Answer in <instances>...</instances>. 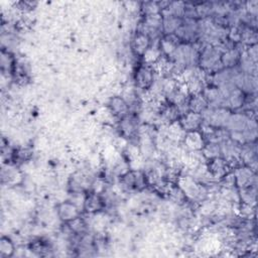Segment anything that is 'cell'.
<instances>
[{
  "label": "cell",
  "mask_w": 258,
  "mask_h": 258,
  "mask_svg": "<svg viewBox=\"0 0 258 258\" xmlns=\"http://www.w3.org/2000/svg\"><path fill=\"white\" fill-rule=\"evenodd\" d=\"M183 142L190 151H201L206 143L201 131L187 132L184 135Z\"/></svg>",
  "instance_id": "cell-12"
},
{
  "label": "cell",
  "mask_w": 258,
  "mask_h": 258,
  "mask_svg": "<svg viewBox=\"0 0 258 258\" xmlns=\"http://www.w3.org/2000/svg\"><path fill=\"white\" fill-rule=\"evenodd\" d=\"M178 123L185 133L192 132V131H200L203 126V118L201 114L187 112L186 114L182 115L179 118Z\"/></svg>",
  "instance_id": "cell-6"
},
{
  "label": "cell",
  "mask_w": 258,
  "mask_h": 258,
  "mask_svg": "<svg viewBox=\"0 0 258 258\" xmlns=\"http://www.w3.org/2000/svg\"><path fill=\"white\" fill-rule=\"evenodd\" d=\"M206 169L214 179H222L227 173L231 171V167L228 161L222 156L208 159L206 163Z\"/></svg>",
  "instance_id": "cell-5"
},
{
  "label": "cell",
  "mask_w": 258,
  "mask_h": 258,
  "mask_svg": "<svg viewBox=\"0 0 258 258\" xmlns=\"http://www.w3.org/2000/svg\"><path fill=\"white\" fill-rule=\"evenodd\" d=\"M104 206H105L104 199L100 196V194L96 191L90 192L89 195H87L83 203V207L85 211L91 214L101 211L104 208Z\"/></svg>",
  "instance_id": "cell-11"
},
{
  "label": "cell",
  "mask_w": 258,
  "mask_h": 258,
  "mask_svg": "<svg viewBox=\"0 0 258 258\" xmlns=\"http://www.w3.org/2000/svg\"><path fill=\"white\" fill-rule=\"evenodd\" d=\"M122 184L128 189L142 190L148 184L146 173L141 170H128L121 175Z\"/></svg>",
  "instance_id": "cell-3"
},
{
  "label": "cell",
  "mask_w": 258,
  "mask_h": 258,
  "mask_svg": "<svg viewBox=\"0 0 258 258\" xmlns=\"http://www.w3.org/2000/svg\"><path fill=\"white\" fill-rule=\"evenodd\" d=\"M232 111L223 107L209 106L201 115L203 124L212 128H226Z\"/></svg>",
  "instance_id": "cell-1"
},
{
  "label": "cell",
  "mask_w": 258,
  "mask_h": 258,
  "mask_svg": "<svg viewBox=\"0 0 258 258\" xmlns=\"http://www.w3.org/2000/svg\"><path fill=\"white\" fill-rule=\"evenodd\" d=\"M15 247L13 242L8 237H2L0 240V256L10 257L13 255Z\"/></svg>",
  "instance_id": "cell-15"
},
{
  "label": "cell",
  "mask_w": 258,
  "mask_h": 258,
  "mask_svg": "<svg viewBox=\"0 0 258 258\" xmlns=\"http://www.w3.org/2000/svg\"><path fill=\"white\" fill-rule=\"evenodd\" d=\"M187 105H188L189 112H194L198 114H202L209 107V103L202 93L189 95L187 100Z\"/></svg>",
  "instance_id": "cell-14"
},
{
  "label": "cell",
  "mask_w": 258,
  "mask_h": 258,
  "mask_svg": "<svg viewBox=\"0 0 258 258\" xmlns=\"http://www.w3.org/2000/svg\"><path fill=\"white\" fill-rule=\"evenodd\" d=\"M162 15V33L163 35L167 34H174L176 30L182 24L183 18H179L169 14H161Z\"/></svg>",
  "instance_id": "cell-13"
},
{
  "label": "cell",
  "mask_w": 258,
  "mask_h": 258,
  "mask_svg": "<svg viewBox=\"0 0 258 258\" xmlns=\"http://www.w3.org/2000/svg\"><path fill=\"white\" fill-rule=\"evenodd\" d=\"M56 212L58 218L64 223H70L71 221L79 218L81 214L79 207L70 201L59 204L56 208Z\"/></svg>",
  "instance_id": "cell-7"
},
{
  "label": "cell",
  "mask_w": 258,
  "mask_h": 258,
  "mask_svg": "<svg viewBox=\"0 0 258 258\" xmlns=\"http://www.w3.org/2000/svg\"><path fill=\"white\" fill-rule=\"evenodd\" d=\"M242 54L243 51L237 45L225 49L221 54V62L224 69H232L238 67Z\"/></svg>",
  "instance_id": "cell-8"
},
{
  "label": "cell",
  "mask_w": 258,
  "mask_h": 258,
  "mask_svg": "<svg viewBox=\"0 0 258 258\" xmlns=\"http://www.w3.org/2000/svg\"><path fill=\"white\" fill-rule=\"evenodd\" d=\"M156 69L153 64L141 63L134 73V82L136 87L142 91H150L155 82Z\"/></svg>",
  "instance_id": "cell-2"
},
{
  "label": "cell",
  "mask_w": 258,
  "mask_h": 258,
  "mask_svg": "<svg viewBox=\"0 0 258 258\" xmlns=\"http://www.w3.org/2000/svg\"><path fill=\"white\" fill-rule=\"evenodd\" d=\"M151 38L142 31H137L132 39V50L136 55L143 56L152 45Z\"/></svg>",
  "instance_id": "cell-9"
},
{
  "label": "cell",
  "mask_w": 258,
  "mask_h": 258,
  "mask_svg": "<svg viewBox=\"0 0 258 258\" xmlns=\"http://www.w3.org/2000/svg\"><path fill=\"white\" fill-rule=\"evenodd\" d=\"M232 171L235 178L236 187L244 188L251 185H256V171L246 165H238Z\"/></svg>",
  "instance_id": "cell-4"
},
{
  "label": "cell",
  "mask_w": 258,
  "mask_h": 258,
  "mask_svg": "<svg viewBox=\"0 0 258 258\" xmlns=\"http://www.w3.org/2000/svg\"><path fill=\"white\" fill-rule=\"evenodd\" d=\"M109 109L111 113L119 119H122L123 117L129 115V112H130V108L126 99L120 96H114L110 99Z\"/></svg>",
  "instance_id": "cell-10"
}]
</instances>
